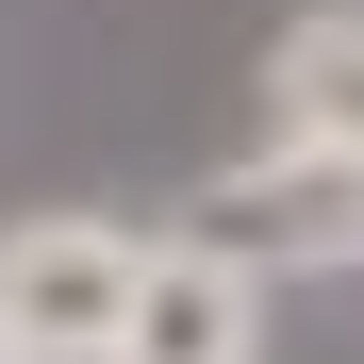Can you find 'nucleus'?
<instances>
[{
    "label": "nucleus",
    "mask_w": 364,
    "mask_h": 364,
    "mask_svg": "<svg viewBox=\"0 0 364 364\" xmlns=\"http://www.w3.org/2000/svg\"><path fill=\"white\" fill-rule=\"evenodd\" d=\"M265 133H282V149H364V17H298V33H282Z\"/></svg>",
    "instance_id": "nucleus-4"
},
{
    "label": "nucleus",
    "mask_w": 364,
    "mask_h": 364,
    "mask_svg": "<svg viewBox=\"0 0 364 364\" xmlns=\"http://www.w3.org/2000/svg\"><path fill=\"white\" fill-rule=\"evenodd\" d=\"M149 249L100 215H33L0 232V364H116V315H133Z\"/></svg>",
    "instance_id": "nucleus-1"
},
{
    "label": "nucleus",
    "mask_w": 364,
    "mask_h": 364,
    "mask_svg": "<svg viewBox=\"0 0 364 364\" xmlns=\"http://www.w3.org/2000/svg\"><path fill=\"white\" fill-rule=\"evenodd\" d=\"M116 364H265V282L232 249H149L133 315H116Z\"/></svg>",
    "instance_id": "nucleus-3"
},
{
    "label": "nucleus",
    "mask_w": 364,
    "mask_h": 364,
    "mask_svg": "<svg viewBox=\"0 0 364 364\" xmlns=\"http://www.w3.org/2000/svg\"><path fill=\"white\" fill-rule=\"evenodd\" d=\"M199 249H232V265H348L364 249V149H282L249 182H215Z\"/></svg>",
    "instance_id": "nucleus-2"
}]
</instances>
